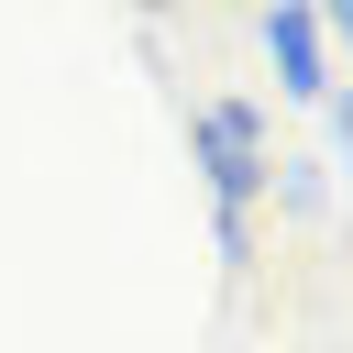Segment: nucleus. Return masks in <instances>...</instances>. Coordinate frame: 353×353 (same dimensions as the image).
<instances>
[{
    "label": "nucleus",
    "instance_id": "obj_1",
    "mask_svg": "<svg viewBox=\"0 0 353 353\" xmlns=\"http://www.w3.org/2000/svg\"><path fill=\"white\" fill-rule=\"evenodd\" d=\"M188 154H199V176H210V243H221V265L243 276V265H254V210H265V188H276L265 110H254V99H199Z\"/></svg>",
    "mask_w": 353,
    "mask_h": 353
},
{
    "label": "nucleus",
    "instance_id": "obj_2",
    "mask_svg": "<svg viewBox=\"0 0 353 353\" xmlns=\"http://www.w3.org/2000/svg\"><path fill=\"white\" fill-rule=\"evenodd\" d=\"M254 44H265V66H276V88L287 99H342V66H331V11H309V0H276L265 22H254Z\"/></svg>",
    "mask_w": 353,
    "mask_h": 353
}]
</instances>
